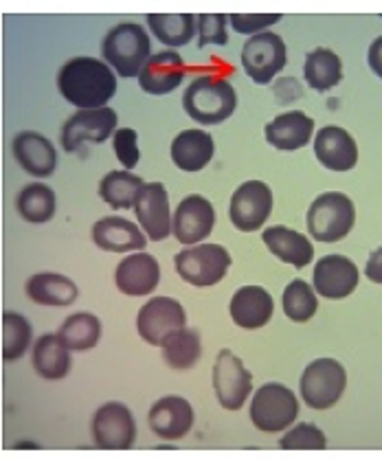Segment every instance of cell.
I'll return each mask as SVG.
<instances>
[{
    "instance_id": "obj_25",
    "label": "cell",
    "mask_w": 382,
    "mask_h": 459,
    "mask_svg": "<svg viewBox=\"0 0 382 459\" xmlns=\"http://www.w3.org/2000/svg\"><path fill=\"white\" fill-rule=\"evenodd\" d=\"M213 136L204 130H183L171 141V160L183 172H200L213 159Z\"/></svg>"
},
{
    "instance_id": "obj_13",
    "label": "cell",
    "mask_w": 382,
    "mask_h": 459,
    "mask_svg": "<svg viewBox=\"0 0 382 459\" xmlns=\"http://www.w3.org/2000/svg\"><path fill=\"white\" fill-rule=\"evenodd\" d=\"M273 212V192L262 180H247L239 185L231 196V216L233 227L238 231L253 233L266 224Z\"/></svg>"
},
{
    "instance_id": "obj_33",
    "label": "cell",
    "mask_w": 382,
    "mask_h": 459,
    "mask_svg": "<svg viewBox=\"0 0 382 459\" xmlns=\"http://www.w3.org/2000/svg\"><path fill=\"white\" fill-rule=\"evenodd\" d=\"M16 209L22 220L31 224H44L56 216V192L44 183H31L21 189Z\"/></svg>"
},
{
    "instance_id": "obj_31",
    "label": "cell",
    "mask_w": 382,
    "mask_h": 459,
    "mask_svg": "<svg viewBox=\"0 0 382 459\" xmlns=\"http://www.w3.org/2000/svg\"><path fill=\"white\" fill-rule=\"evenodd\" d=\"M143 178L132 174L130 169L124 172H108L100 183V198L112 209H135L136 196L143 189Z\"/></svg>"
},
{
    "instance_id": "obj_21",
    "label": "cell",
    "mask_w": 382,
    "mask_h": 459,
    "mask_svg": "<svg viewBox=\"0 0 382 459\" xmlns=\"http://www.w3.org/2000/svg\"><path fill=\"white\" fill-rule=\"evenodd\" d=\"M231 319L242 330H259L273 319L275 301L271 292L262 286H242L231 297Z\"/></svg>"
},
{
    "instance_id": "obj_26",
    "label": "cell",
    "mask_w": 382,
    "mask_h": 459,
    "mask_svg": "<svg viewBox=\"0 0 382 459\" xmlns=\"http://www.w3.org/2000/svg\"><path fill=\"white\" fill-rule=\"evenodd\" d=\"M262 240L279 262L291 264L295 268H306L315 257V247H312L310 238L295 231V229L282 227V224L268 227L262 233Z\"/></svg>"
},
{
    "instance_id": "obj_34",
    "label": "cell",
    "mask_w": 382,
    "mask_h": 459,
    "mask_svg": "<svg viewBox=\"0 0 382 459\" xmlns=\"http://www.w3.org/2000/svg\"><path fill=\"white\" fill-rule=\"evenodd\" d=\"M161 351H163V360L171 369H178V372L191 369L203 354L200 334L191 328L178 330L161 345Z\"/></svg>"
},
{
    "instance_id": "obj_39",
    "label": "cell",
    "mask_w": 382,
    "mask_h": 459,
    "mask_svg": "<svg viewBox=\"0 0 382 459\" xmlns=\"http://www.w3.org/2000/svg\"><path fill=\"white\" fill-rule=\"evenodd\" d=\"M112 150L126 169H135L139 165V134L132 128H119L112 134Z\"/></svg>"
},
{
    "instance_id": "obj_27",
    "label": "cell",
    "mask_w": 382,
    "mask_h": 459,
    "mask_svg": "<svg viewBox=\"0 0 382 459\" xmlns=\"http://www.w3.org/2000/svg\"><path fill=\"white\" fill-rule=\"evenodd\" d=\"M27 297L36 301L38 306H51V307H66L75 304L77 290L75 281L68 280L66 275H57V273H38V275L29 277Z\"/></svg>"
},
{
    "instance_id": "obj_37",
    "label": "cell",
    "mask_w": 382,
    "mask_h": 459,
    "mask_svg": "<svg viewBox=\"0 0 382 459\" xmlns=\"http://www.w3.org/2000/svg\"><path fill=\"white\" fill-rule=\"evenodd\" d=\"M279 446L283 451H323L327 446V437L317 424L301 422L279 439Z\"/></svg>"
},
{
    "instance_id": "obj_35",
    "label": "cell",
    "mask_w": 382,
    "mask_h": 459,
    "mask_svg": "<svg viewBox=\"0 0 382 459\" xmlns=\"http://www.w3.org/2000/svg\"><path fill=\"white\" fill-rule=\"evenodd\" d=\"M282 304L283 315H286L288 319L295 321V324H306V321H310L318 310L315 286H310L303 280H292L291 284L286 286V290H283Z\"/></svg>"
},
{
    "instance_id": "obj_17",
    "label": "cell",
    "mask_w": 382,
    "mask_h": 459,
    "mask_svg": "<svg viewBox=\"0 0 382 459\" xmlns=\"http://www.w3.org/2000/svg\"><path fill=\"white\" fill-rule=\"evenodd\" d=\"M317 160L330 172H350L359 163V145L341 126H326L315 136Z\"/></svg>"
},
{
    "instance_id": "obj_6",
    "label": "cell",
    "mask_w": 382,
    "mask_h": 459,
    "mask_svg": "<svg viewBox=\"0 0 382 459\" xmlns=\"http://www.w3.org/2000/svg\"><path fill=\"white\" fill-rule=\"evenodd\" d=\"M347 372L336 359H317L303 369L299 380V392L303 403L315 411H326L334 407L345 394Z\"/></svg>"
},
{
    "instance_id": "obj_9",
    "label": "cell",
    "mask_w": 382,
    "mask_h": 459,
    "mask_svg": "<svg viewBox=\"0 0 382 459\" xmlns=\"http://www.w3.org/2000/svg\"><path fill=\"white\" fill-rule=\"evenodd\" d=\"M117 121H119L117 110L108 108V106H104V108L77 110L62 126L60 143L64 152H77L84 143H104L119 130Z\"/></svg>"
},
{
    "instance_id": "obj_19",
    "label": "cell",
    "mask_w": 382,
    "mask_h": 459,
    "mask_svg": "<svg viewBox=\"0 0 382 459\" xmlns=\"http://www.w3.org/2000/svg\"><path fill=\"white\" fill-rule=\"evenodd\" d=\"M161 281L159 260L150 253H132L119 262L115 284L127 297H148Z\"/></svg>"
},
{
    "instance_id": "obj_15",
    "label": "cell",
    "mask_w": 382,
    "mask_h": 459,
    "mask_svg": "<svg viewBox=\"0 0 382 459\" xmlns=\"http://www.w3.org/2000/svg\"><path fill=\"white\" fill-rule=\"evenodd\" d=\"M359 266L350 257L336 255V253L321 257L315 264V273H312V286H315L317 295L332 301L350 297L359 288Z\"/></svg>"
},
{
    "instance_id": "obj_12",
    "label": "cell",
    "mask_w": 382,
    "mask_h": 459,
    "mask_svg": "<svg viewBox=\"0 0 382 459\" xmlns=\"http://www.w3.org/2000/svg\"><path fill=\"white\" fill-rule=\"evenodd\" d=\"M92 439L104 451H127L135 446L136 422L124 403H106L95 411L91 422Z\"/></svg>"
},
{
    "instance_id": "obj_3",
    "label": "cell",
    "mask_w": 382,
    "mask_h": 459,
    "mask_svg": "<svg viewBox=\"0 0 382 459\" xmlns=\"http://www.w3.org/2000/svg\"><path fill=\"white\" fill-rule=\"evenodd\" d=\"M101 56L119 77H139L152 57L148 31L136 22H121L106 33Z\"/></svg>"
},
{
    "instance_id": "obj_8",
    "label": "cell",
    "mask_w": 382,
    "mask_h": 459,
    "mask_svg": "<svg viewBox=\"0 0 382 459\" xmlns=\"http://www.w3.org/2000/svg\"><path fill=\"white\" fill-rule=\"evenodd\" d=\"M286 44L273 31L255 33L242 47L244 73L259 86H266L286 66Z\"/></svg>"
},
{
    "instance_id": "obj_10",
    "label": "cell",
    "mask_w": 382,
    "mask_h": 459,
    "mask_svg": "<svg viewBox=\"0 0 382 459\" xmlns=\"http://www.w3.org/2000/svg\"><path fill=\"white\" fill-rule=\"evenodd\" d=\"M213 392L227 411H238L253 394V376L231 350H220L213 363Z\"/></svg>"
},
{
    "instance_id": "obj_40",
    "label": "cell",
    "mask_w": 382,
    "mask_h": 459,
    "mask_svg": "<svg viewBox=\"0 0 382 459\" xmlns=\"http://www.w3.org/2000/svg\"><path fill=\"white\" fill-rule=\"evenodd\" d=\"M282 21V13H231L229 22H231L233 31L244 33V36H255V33L266 31L268 27Z\"/></svg>"
},
{
    "instance_id": "obj_23",
    "label": "cell",
    "mask_w": 382,
    "mask_h": 459,
    "mask_svg": "<svg viewBox=\"0 0 382 459\" xmlns=\"http://www.w3.org/2000/svg\"><path fill=\"white\" fill-rule=\"evenodd\" d=\"M264 134L273 148L283 150V152H295V150L306 148L310 143L312 134H315V119L301 110L283 112V115L268 121Z\"/></svg>"
},
{
    "instance_id": "obj_11",
    "label": "cell",
    "mask_w": 382,
    "mask_h": 459,
    "mask_svg": "<svg viewBox=\"0 0 382 459\" xmlns=\"http://www.w3.org/2000/svg\"><path fill=\"white\" fill-rule=\"evenodd\" d=\"M187 325V315L180 301L171 297H152L136 315V332L150 345H163L171 334Z\"/></svg>"
},
{
    "instance_id": "obj_29",
    "label": "cell",
    "mask_w": 382,
    "mask_h": 459,
    "mask_svg": "<svg viewBox=\"0 0 382 459\" xmlns=\"http://www.w3.org/2000/svg\"><path fill=\"white\" fill-rule=\"evenodd\" d=\"M303 77L308 86L317 92H327L336 88L343 80V62L332 48L318 47L306 56Z\"/></svg>"
},
{
    "instance_id": "obj_41",
    "label": "cell",
    "mask_w": 382,
    "mask_h": 459,
    "mask_svg": "<svg viewBox=\"0 0 382 459\" xmlns=\"http://www.w3.org/2000/svg\"><path fill=\"white\" fill-rule=\"evenodd\" d=\"M365 277L371 284H382V247L371 251L365 264Z\"/></svg>"
},
{
    "instance_id": "obj_28",
    "label": "cell",
    "mask_w": 382,
    "mask_h": 459,
    "mask_svg": "<svg viewBox=\"0 0 382 459\" xmlns=\"http://www.w3.org/2000/svg\"><path fill=\"white\" fill-rule=\"evenodd\" d=\"M33 369L47 380H60L71 369V350L57 334H44L33 345Z\"/></svg>"
},
{
    "instance_id": "obj_38",
    "label": "cell",
    "mask_w": 382,
    "mask_h": 459,
    "mask_svg": "<svg viewBox=\"0 0 382 459\" xmlns=\"http://www.w3.org/2000/svg\"><path fill=\"white\" fill-rule=\"evenodd\" d=\"M227 22H229V16H224V13H200L198 16V48L209 47V44L224 47V44L229 42Z\"/></svg>"
},
{
    "instance_id": "obj_42",
    "label": "cell",
    "mask_w": 382,
    "mask_h": 459,
    "mask_svg": "<svg viewBox=\"0 0 382 459\" xmlns=\"http://www.w3.org/2000/svg\"><path fill=\"white\" fill-rule=\"evenodd\" d=\"M367 65H369L371 73L382 80V36L371 42L369 51H367Z\"/></svg>"
},
{
    "instance_id": "obj_5",
    "label": "cell",
    "mask_w": 382,
    "mask_h": 459,
    "mask_svg": "<svg viewBox=\"0 0 382 459\" xmlns=\"http://www.w3.org/2000/svg\"><path fill=\"white\" fill-rule=\"evenodd\" d=\"M174 266L183 281L195 288H209L227 277L231 268V253L222 244L200 242L176 253Z\"/></svg>"
},
{
    "instance_id": "obj_1",
    "label": "cell",
    "mask_w": 382,
    "mask_h": 459,
    "mask_svg": "<svg viewBox=\"0 0 382 459\" xmlns=\"http://www.w3.org/2000/svg\"><path fill=\"white\" fill-rule=\"evenodd\" d=\"M57 91L77 110L104 108L117 92V75L97 57H73L57 73Z\"/></svg>"
},
{
    "instance_id": "obj_18",
    "label": "cell",
    "mask_w": 382,
    "mask_h": 459,
    "mask_svg": "<svg viewBox=\"0 0 382 459\" xmlns=\"http://www.w3.org/2000/svg\"><path fill=\"white\" fill-rule=\"evenodd\" d=\"M148 424L154 436L174 442L187 436L194 427V407L180 395H165L152 404Z\"/></svg>"
},
{
    "instance_id": "obj_22",
    "label": "cell",
    "mask_w": 382,
    "mask_h": 459,
    "mask_svg": "<svg viewBox=\"0 0 382 459\" xmlns=\"http://www.w3.org/2000/svg\"><path fill=\"white\" fill-rule=\"evenodd\" d=\"M92 242L108 253H135L143 251L148 236L130 220L108 216L92 224Z\"/></svg>"
},
{
    "instance_id": "obj_30",
    "label": "cell",
    "mask_w": 382,
    "mask_h": 459,
    "mask_svg": "<svg viewBox=\"0 0 382 459\" xmlns=\"http://www.w3.org/2000/svg\"><path fill=\"white\" fill-rule=\"evenodd\" d=\"M198 18L194 13H148V27L165 47L178 48L191 42L198 31Z\"/></svg>"
},
{
    "instance_id": "obj_7",
    "label": "cell",
    "mask_w": 382,
    "mask_h": 459,
    "mask_svg": "<svg viewBox=\"0 0 382 459\" xmlns=\"http://www.w3.org/2000/svg\"><path fill=\"white\" fill-rule=\"evenodd\" d=\"M299 416V400L282 383H266L253 394L251 422L262 433H279L291 429Z\"/></svg>"
},
{
    "instance_id": "obj_36",
    "label": "cell",
    "mask_w": 382,
    "mask_h": 459,
    "mask_svg": "<svg viewBox=\"0 0 382 459\" xmlns=\"http://www.w3.org/2000/svg\"><path fill=\"white\" fill-rule=\"evenodd\" d=\"M33 339L31 324L18 312H4L3 315V359L4 363L22 359L24 351Z\"/></svg>"
},
{
    "instance_id": "obj_20",
    "label": "cell",
    "mask_w": 382,
    "mask_h": 459,
    "mask_svg": "<svg viewBox=\"0 0 382 459\" xmlns=\"http://www.w3.org/2000/svg\"><path fill=\"white\" fill-rule=\"evenodd\" d=\"M12 152L24 172L36 176V178H48L56 172V148L40 132H18L12 141Z\"/></svg>"
},
{
    "instance_id": "obj_16",
    "label": "cell",
    "mask_w": 382,
    "mask_h": 459,
    "mask_svg": "<svg viewBox=\"0 0 382 459\" xmlns=\"http://www.w3.org/2000/svg\"><path fill=\"white\" fill-rule=\"evenodd\" d=\"M215 209L200 194H189L180 200L174 212V236L185 247H194L207 240L213 231Z\"/></svg>"
},
{
    "instance_id": "obj_4",
    "label": "cell",
    "mask_w": 382,
    "mask_h": 459,
    "mask_svg": "<svg viewBox=\"0 0 382 459\" xmlns=\"http://www.w3.org/2000/svg\"><path fill=\"white\" fill-rule=\"evenodd\" d=\"M356 222V207L347 194L326 192L315 198L306 216L310 236L317 242L334 244L350 236Z\"/></svg>"
},
{
    "instance_id": "obj_32",
    "label": "cell",
    "mask_w": 382,
    "mask_h": 459,
    "mask_svg": "<svg viewBox=\"0 0 382 459\" xmlns=\"http://www.w3.org/2000/svg\"><path fill=\"white\" fill-rule=\"evenodd\" d=\"M57 336L73 351L92 350L101 339V321L92 312H75L60 325Z\"/></svg>"
},
{
    "instance_id": "obj_14",
    "label": "cell",
    "mask_w": 382,
    "mask_h": 459,
    "mask_svg": "<svg viewBox=\"0 0 382 459\" xmlns=\"http://www.w3.org/2000/svg\"><path fill=\"white\" fill-rule=\"evenodd\" d=\"M141 229L152 242H163L174 233V216L169 209V194L163 183H145L135 203Z\"/></svg>"
},
{
    "instance_id": "obj_24",
    "label": "cell",
    "mask_w": 382,
    "mask_h": 459,
    "mask_svg": "<svg viewBox=\"0 0 382 459\" xmlns=\"http://www.w3.org/2000/svg\"><path fill=\"white\" fill-rule=\"evenodd\" d=\"M185 62L176 51H161L150 57L139 73V86L148 95H168L183 84Z\"/></svg>"
},
{
    "instance_id": "obj_2",
    "label": "cell",
    "mask_w": 382,
    "mask_h": 459,
    "mask_svg": "<svg viewBox=\"0 0 382 459\" xmlns=\"http://www.w3.org/2000/svg\"><path fill=\"white\" fill-rule=\"evenodd\" d=\"M238 106V92L229 80L215 75H200L187 86L183 108L195 124L218 126L227 121Z\"/></svg>"
}]
</instances>
